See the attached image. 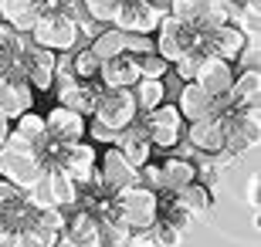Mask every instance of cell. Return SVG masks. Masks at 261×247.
I'll return each mask as SVG.
<instances>
[{"instance_id": "35", "label": "cell", "mask_w": 261, "mask_h": 247, "mask_svg": "<svg viewBox=\"0 0 261 247\" xmlns=\"http://www.w3.org/2000/svg\"><path fill=\"white\" fill-rule=\"evenodd\" d=\"M122 51L133 54V58L149 54V51H153V38H149V34H122Z\"/></svg>"}, {"instance_id": "34", "label": "cell", "mask_w": 261, "mask_h": 247, "mask_svg": "<svg viewBox=\"0 0 261 247\" xmlns=\"http://www.w3.org/2000/svg\"><path fill=\"white\" fill-rule=\"evenodd\" d=\"M258 197H261V173L251 170L244 176V186H241V200L251 207V213H258Z\"/></svg>"}, {"instance_id": "19", "label": "cell", "mask_w": 261, "mask_h": 247, "mask_svg": "<svg viewBox=\"0 0 261 247\" xmlns=\"http://www.w3.org/2000/svg\"><path fill=\"white\" fill-rule=\"evenodd\" d=\"M116 149L122 152V159H126L136 173L143 170L146 162H153V146H149V139H146V132H143V125H139V122L126 125V129L119 132Z\"/></svg>"}, {"instance_id": "31", "label": "cell", "mask_w": 261, "mask_h": 247, "mask_svg": "<svg viewBox=\"0 0 261 247\" xmlns=\"http://www.w3.org/2000/svg\"><path fill=\"white\" fill-rule=\"evenodd\" d=\"M136 68H139V78H156V81H163V78L170 75V65H166L156 51L139 54V58H136Z\"/></svg>"}, {"instance_id": "6", "label": "cell", "mask_w": 261, "mask_h": 247, "mask_svg": "<svg viewBox=\"0 0 261 247\" xmlns=\"http://www.w3.org/2000/svg\"><path fill=\"white\" fill-rule=\"evenodd\" d=\"M28 203L38 210H71L75 207V183L68 180L61 170L44 166L38 183L28 190Z\"/></svg>"}, {"instance_id": "28", "label": "cell", "mask_w": 261, "mask_h": 247, "mask_svg": "<svg viewBox=\"0 0 261 247\" xmlns=\"http://www.w3.org/2000/svg\"><path fill=\"white\" fill-rule=\"evenodd\" d=\"M68 65H71L75 81H98V68H102V61H98L88 48H75L71 54H68Z\"/></svg>"}, {"instance_id": "22", "label": "cell", "mask_w": 261, "mask_h": 247, "mask_svg": "<svg viewBox=\"0 0 261 247\" xmlns=\"http://www.w3.org/2000/svg\"><path fill=\"white\" fill-rule=\"evenodd\" d=\"M41 17L38 0H0V24L14 28L17 34H31Z\"/></svg>"}, {"instance_id": "2", "label": "cell", "mask_w": 261, "mask_h": 247, "mask_svg": "<svg viewBox=\"0 0 261 247\" xmlns=\"http://www.w3.org/2000/svg\"><path fill=\"white\" fill-rule=\"evenodd\" d=\"M41 173H44V159H41L28 143H20L17 135L10 132L7 143L0 146V180L14 183L17 190L28 193L31 186L38 183Z\"/></svg>"}, {"instance_id": "26", "label": "cell", "mask_w": 261, "mask_h": 247, "mask_svg": "<svg viewBox=\"0 0 261 247\" xmlns=\"http://www.w3.org/2000/svg\"><path fill=\"white\" fill-rule=\"evenodd\" d=\"M129 92H133V102H136V112H139V115L153 112L156 105L166 102V85H163V81H156V78H139Z\"/></svg>"}, {"instance_id": "5", "label": "cell", "mask_w": 261, "mask_h": 247, "mask_svg": "<svg viewBox=\"0 0 261 247\" xmlns=\"http://www.w3.org/2000/svg\"><path fill=\"white\" fill-rule=\"evenodd\" d=\"M153 51L163 58L166 65H173V61H180V58L190 54V51H203V38L194 28H187V24H180V20H173L166 14V17L160 20L156 34H153Z\"/></svg>"}, {"instance_id": "32", "label": "cell", "mask_w": 261, "mask_h": 247, "mask_svg": "<svg viewBox=\"0 0 261 247\" xmlns=\"http://www.w3.org/2000/svg\"><path fill=\"white\" fill-rule=\"evenodd\" d=\"M20 203H24V190H17V186L7 183V180H0V220H7Z\"/></svg>"}, {"instance_id": "10", "label": "cell", "mask_w": 261, "mask_h": 247, "mask_svg": "<svg viewBox=\"0 0 261 247\" xmlns=\"http://www.w3.org/2000/svg\"><path fill=\"white\" fill-rule=\"evenodd\" d=\"M176 112L184 115V122L190 125V122L207 119V115H227L231 108H227V98H211L197 81H187L180 88V98H176Z\"/></svg>"}, {"instance_id": "40", "label": "cell", "mask_w": 261, "mask_h": 247, "mask_svg": "<svg viewBox=\"0 0 261 247\" xmlns=\"http://www.w3.org/2000/svg\"><path fill=\"white\" fill-rule=\"evenodd\" d=\"M55 247H78V244H71L68 237H58V240H55Z\"/></svg>"}, {"instance_id": "4", "label": "cell", "mask_w": 261, "mask_h": 247, "mask_svg": "<svg viewBox=\"0 0 261 247\" xmlns=\"http://www.w3.org/2000/svg\"><path fill=\"white\" fill-rule=\"evenodd\" d=\"M136 122L143 125V132H146V139H149L153 149H176V146L184 143L187 122H184V115L176 112V105H170V102L156 105L153 112H146Z\"/></svg>"}, {"instance_id": "24", "label": "cell", "mask_w": 261, "mask_h": 247, "mask_svg": "<svg viewBox=\"0 0 261 247\" xmlns=\"http://www.w3.org/2000/svg\"><path fill=\"white\" fill-rule=\"evenodd\" d=\"M95 230H98V217H92V213H85V210H75V207L65 213V230H61V237H68L71 244L92 247Z\"/></svg>"}, {"instance_id": "18", "label": "cell", "mask_w": 261, "mask_h": 247, "mask_svg": "<svg viewBox=\"0 0 261 247\" xmlns=\"http://www.w3.org/2000/svg\"><path fill=\"white\" fill-rule=\"evenodd\" d=\"M244 48H248V34L234 24H221L203 38V54H214L221 61H231V65L244 54Z\"/></svg>"}, {"instance_id": "30", "label": "cell", "mask_w": 261, "mask_h": 247, "mask_svg": "<svg viewBox=\"0 0 261 247\" xmlns=\"http://www.w3.org/2000/svg\"><path fill=\"white\" fill-rule=\"evenodd\" d=\"M17 234V247H55V240L61 237V234H51L48 227H41L38 220L34 224H28V227L14 230Z\"/></svg>"}, {"instance_id": "14", "label": "cell", "mask_w": 261, "mask_h": 247, "mask_svg": "<svg viewBox=\"0 0 261 247\" xmlns=\"http://www.w3.org/2000/svg\"><path fill=\"white\" fill-rule=\"evenodd\" d=\"M55 65H58V54H55V51L28 44V48H24V61H20V78H24L34 92H51V88H55Z\"/></svg>"}, {"instance_id": "36", "label": "cell", "mask_w": 261, "mask_h": 247, "mask_svg": "<svg viewBox=\"0 0 261 247\" xmlns=\"http://www.w3.org/2000/svg\"><path fill=\"white\" fill-rule=\"evenodd\" d=\"M85 135H92V139H95L98 146H106V149H109V146H116V143H119V132H116V129H109V125L95 122V119H92V122L85 125Z\"/></svg>"}, {"instance_id": "3", "label": "cell", "mask_w": 261, "mask_h": 247, "mask_svg": "<svg viewBox=\"0 0 261 247\" xmlns=\"http://www.w3.org/2000/svg\"><path fill=\"white\" fill-rule=\"evenodd\" d=\"M34 48H44V51H55V54H68V51L82 48L78 41V20L68 17V14H41L34 31L28 34Z\"/></svg>"}, {"instance_id": "37", "label": "cell", "mask_w": 261, "mask_h": 247, "mask_svg": "<svg viewBox=\"0 0 261 247\" xmlns=\"http://www.w3.org/2000/svg\"><path fill=\"white\" fill-rule=\"evenodd\" d=\"M65 213L68 210H38V224L48 227L51 234H61L65 230Z\"/></svg>"}, {"instance_id": "38", "label": "cell", "mask_w": 261, "mask_h": 247, "mask_svg": "<svg viewBox=\"0 0 261 247\" xmlns=\"http://www.w3.org/2000/svg\"><path fill=\"white\" fill-rule=\"evenodd\" d=\"M0 247H17V234H14L4 220H0Z\"/></svg>"}, {"instance_id": "33", "label": "cell", "mask_w": 261, "mask_h": 247, "mask_svg": "<svg viewBox=\"0 0 261 247\" xmlns=\"http://www.w3.org/2000/svg\"><path fill=\"white\" fill-rule=\"evenodd\" d=\"M200 61H203V51H190V54H184L180 58V61H173V71H176V78H180V81H194L197 78V68H200Z\"/></svg>"}, {"instance_id": "12", "label": "cell", "mask_w": 261, "mask_h": 247, "mask_svg": "<svg viewBox=\"0 0 261 247\" xmlns=\"http://www.w3.org/2000/svg\"><path fill=\"white\" fill-rule=\"evenodd\" d=\"M187 143L194 152H203V156H217L224 152V143H227V115H207L200 122L187 125Z\"/></svg>"}, {"instance_id": "20", "label": "cell", "mask_w": 261, "mask_h": 247, "mask_svg": "<svg viewBox=\"0 0 261 247\" xmlns=\"http://www.w3.org/2000/svg\"><path fill=\"white\" fill-rule=\"evenodd\" d=\"M98 88H102L98 81H71V85L55 88V95H58V105H61V108H71V112L92 119V112H95V98H98Z\"/></svg>"}, {"instance_id": "21", "label": "cell", "mask_w": 261, "mask_h": 247, "mask_svg": "<svg viewBox=\"0 0 261 247\" xmlns=\"http://www.w3.org/2000/svg\"><path fill=\"white\" fill-rule=\"evenodd\" d=\"M136 81H139V68H136L133 54L109 58V61H102V68H98V85L102 88H133Z\"/></svg>"}, {"instance_id": "39", "label": "cell", "mask_w": 261, "mask_h": 247, "mask_svg": "<svg viewBox=\"0 0 261 247\" xmlns=\"http://www.w3.org/2000/svg\"><path fill=\"white\" fill-rule=\"evenodd\" d=\"M7 135H10V122H7V119H0V146L7 143Z\"/></svg>"}, {"instance_id": "25", "label": "cell", "mask_w": 261, "mask_h": 247, "mask_svg": "<svg viewBox=\"0 0 261 247\" xmlns=\"http://www.w3.org/2000/svg\"><path fill=\"white\" fill-rule=\"evenodd\" d=\"M173 200L180 203V210H184L187 217H200L207 220L214 210V193L203 186V183H190V186H184L180 193H173Z\"/></svg>"}, {"instance_id": "7", "label": "cell", "mask_w": 261, "mask_h": 247, "mask_svg": "<svg viewBox=\"0 0 261 247\" xmlns=\"http://www.w3.org/2000/svg\"><path fill=\"white\" fill-rule=\"evenodd\" d=\"M92 119L102 122V125H109V129H116V132H122L126 125H133L136 119H139L136 102H133V92H129V88H98Z\"/></svg>"}, {"instance_id": "9", "label": "cell", "mask_w": 261, "mask_h": 247, "mask_svg": "<svg viewBox=\"0 0 261 247\" xmlns=\"http://www.w3.org/2000/svg\"><path fill=\"white\" fill-rule=\"evenodd\" d=\"M95 183L106 193H119V190H126V186H133V183H139V173H136L133 166L122 159V152H119L116 146H109L106 152H98Z\"/></svg>"}, {"instance_id": "16", "label": "cell", "mask_w": 261, "mask_h": 247, "mask_svg": "<svg viewBox=\"0 0 261 247\" xmlns=\"http://www.w3.org/2000/svg\"><path fill=\"white\" fill-rule=\"evenodd\" d=\"M234 75H238V71H234L231 61H221V58H214V54H203L194 81L211 98H224L227 92H231V85H234Z\"/></svg>"}, {"instance_id": "1", "label": "cell", "mask_w": 261, "mask_h": 247, "mask_svg": "<svg viewBox=\"0 0 261 247\" xmlns=\"http://www.w3.org/2000/svg\"><path fill=\"white\" fill-rule=\"evenodd\" d=\"M160 217V197L139 183L119 190L112 197V220H119L129 234H146Z\"/></svg>"}, {"instance_id": "13", "label": "cell", "mask_w": 261, "mask_h": 247, "mask_svg": "<svg viewBox=\"0 0 261 247\" xmlns=\"http://www.w3.org/2000/svg\"><path fill=\"white\" fill-rule=\"evenodd\" d=\"M85 125L88 119L85 115L71 112V108H61V105H51L44 112V132L55 146H71V143H82L85 139Z\"/></svg>"}, {"instance_id": "11", "label": "cell", "mask_w": 261, "mask_h": 247, "mask_svg": "<svg viewBox=\"0 0 261 247\" xmlns=\"http://www.w3.org/2000/svg\"><path fill=\"white\" fill-rule=\"evenodd\" d=\"M163 17L166 14H160L156 7H149L146 0H122L116 20H112V28L122 31V34H149V38H153Z\"/></svg>"}, {"instance_id": "29", "label": "cell", "mask_w": 261, "mask_h": 247, "mask_svg": "<svg viewBox=\"0 0 261 247\" xmlns=\"http://www.w3.org/2000/svg\"><path fill=\"white\" fill-rule=\"evenodd\" d=\"M82 4V14H85L88 20H95V24H102V28H112V20H116L119 14V4L122 0H78Z\"/></svg>"}, {"instance_id": "17", "label": "cell", "mask_w": 261, "mask_h": 247, "mask_svg": "<svg viewBox=\"0 0 261 247\" xmlns=\"http://www.w3.org/2000/svg\"><path fill=\"white\" fill-rule=\"evenodd\" d=\"M34 98H38V92L24 78H4L0 81V119L17 122L24 112L34 108Z\"/></svg>"}, {"instance_id": "41", "label": "cell", "mask_w": 261, "mask_h": 247, "mask_svg": "<svg viewBox=\"0 0 261 247\" xmlns=\"http://www.w3.org/2000/svg\"><path fill=\"white\" fill-rule=\"evenodd\" d=\"M4 78H7V75H4V68H0V81H4Z\"/></svg>"}, {"instance_id": "8", "label": "cell", "mask_w": 261, "mask_h": 247, "mask_svg": "<svg viewBox=\"0 0 261 247\" xmlns=\"http://www.w3.org/2000/svg\"><path fill=\"white\" fill-rule=\"evenodd\" d=\"M95 162H98V149L88 143V139H82V143H71V146H58L51 166L61 170L68 180L78 186V183H88L95 176Z\"/></svg>"}, {"instance_id": "23", "label": "cell", "mask_w": 261, "mask_h": 247, "mask_svg": "<svg viewBox=\"0 0 261 247\" xmlns=\"http://www.w3.org/2000/svg\"><path fill=\"white\" fill-rule=\"evenodd\" d=\"M258 92H261L258 68H244V71H238L231 92L224 95V98H227V108L238 112V108H251V105H258Z\"/></svg>"}, {"instance_id": "27", "label": "cell", "mask_w": 261, "mask_h": 247, "mask_svg": "<svg viewBox=\"0 0 261 247\" xmlns=\"http://www.w3.org/2000/svg\"><path fill=\"white\" fill-rule=\"evenodd\" d=\"M88 51H92L98 61H109V58L126 54V51H122V31H116V28H102L95 38L88 41Z\"/></svg>"}, {"instance_id": "15", "label": "cell", "mask_w": 261, "mask_h": 247, "mask_svg": "<svg viewBox=\"0 0 261 247\" xmlns=\"http://www.w3.org/2000/svg\"><path fill=\"white\" fill-rule=\"evenodd\" d=\"M197 166L194 159H187V156H166V159L156 162V173H160V197H173L180 193L184 186L197 183Z\"/></svg>"}]
</instances>
